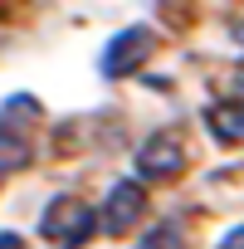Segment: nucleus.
<instances>
[{
  "instance_id": "9d476101",
  "label": "nucleus",
  "mask_w": 244,
  "mask_h": 249,
  "mask_svg": "<svg viewBox=\"0 0 244 249\" xmlns=\"http://www.w3.org/2000/svg\"><path fill=\"white\" fill-rule=\"evenodd\" d=\"M234 39H239V44H244V20H239V25H234Z\"/></svg>"
},
{
  "instance_id": "20e7f679",
  "label": "nucleus",
  "mask_w": 244,
  "mask_h": 249,
  "mask_svg": "<svg viewBox=\"0 0 244 249\" xmlns=\"http://www.w3.org/2000/svg\"><path fill=\"white\" fill-rule=\"evenodd\" d=\"M186 171V147L171 132H157L137 147V176L142 181H176Z\"/></svg>"
},
{
  "instance_id": "f257e3e1",
  "label": "nucleus",
  "mask_w": 244,
  "mask_h": 249,
  "mask_svg": "<svg viewBox=\"0 0 244 249\" xmlns=\"http://www.w3.org/2000/svg\"><path fill=\"white\" fill-rule=\"evenodd\" d=\"M93 210L78 200V196H54L49 205H44V215H39V234L49 239V244H59V249H78V244H88L93 239Z\"/></svg>"
},
{
  "instance_id": "423d86ee",
  "label": "nucleus",
  "mask_w": 244,
  "mask_h": 249,
  "mask_svg": "<svg viewBox=\"0 0 244 249\" xmlns=\"http://www.w3.org/2000/svg\"><path fill=\"white\" fill-rule=\"evenodd\" d=\"M30 157H35L30 137H25V132H15L10 122H0V176H5V171H25V166H30Z\"/></svg>"
},
{
  "instance_id": "f03ea898",
  "label": "nucleus",
  "mask_w": 244,
  "mask_h": 249,
  "mask_svg": "<svg viewBox=\"0 0 244 249\" xmlns=\"http://www.w3.org/2000/svg\"><path fill=\"white\" fill-rule=\"evenodd\" d=\"M142 215H147V186L142 181H117L112 191H107V200H103V215H98V225H103V234H132L137 225H142Z\"/></svg>"
},
{
  "instance_id": "9b49d317",
  "label": "nucleus",
  "mask_w": 244,
  "mask_h": 249,
  "mask_svg": "<svg viewBox=\"0 0 244 249\" xmlns=\"http://www.w3.org/2000/svg\"><path fill=\"white\" fill-rule=\"evenodd\" d=\"M234 93H239V98H244V73H239V78H234Z\"/></svg>"
},
{
  "instance_id": "1a4fd4ad",
  "label": "nucleus",
  "mask_w": 244,
  "mask_h": 249,
  "mask_svg": "<svg viewBox=\"0 0 244 249\" xmlns=\"http://www.w3.org/2000/svg\"><path fill=\"white\" fill-rule=\"evenodd\" d=\"M0 249H25V239L20 234H0Z\"/></svg>"
},
{
  "instance_id": "39448f33",
  "label": "nucleus",
  "mask_w": 244,
  "mask_h": 249,
  "mask_svg": "<svg viewBox=\"0 0 244 249\" xmlns=\"http://www.w3.org/2000/svg\"><path fill=\"white\" fill-rule=\"evenodd\" d=\"M205 127H210V137H215V142L239 147V142H244V98L234 93V98L210 103V107H205Z\"/></svg>"
},
{
  "instance_id": "7ed1b4c3",
  "label": "nucleus",
  "mask_w": 244,
  "mask_h": 249,
  "mask_svg": "<svg viewBox=\"0 0 244 249\" xmlns=\"http://www.w3.org/2000/svg\"><path fill=\"white\" fill-rule=\"evenodd\" d=\"M152 54H157V35H152L147 25L117 30V35H112V44L103 49V73H107V78H127V73H137Z\"/></svg>"
},
{
  "instance_id": "0eeeda50",
  "label": "nucleus",
  "mask_w": 244,
  "mask_h": 249,
  "mask_svg": "<svg viewBox=\"0 0 244 249\" xmlns=\"http://www.w3.org/2000/svg\"><path fill=\"white\" fill-rule=\"evenodd\" d=\"M137 249H191V244H186V234H181L176 225H157V230H152Z\"/></svg>"
},
{
  "instance_id": "6e6552de",
  "label": "nucleus",
  "mask_w": 244,
  "mask_h": 249,
  "mask_svg": "<svg viewBox=\"0 0 244 249\" xmlns=\"http://www.w3.org/2000/svg\"><path fill=\"white\" fill-rule=\"evenodd\" d=\"M220 249H244V225H234V230L220 239Z\"/></svg>"
}]
</instances>
